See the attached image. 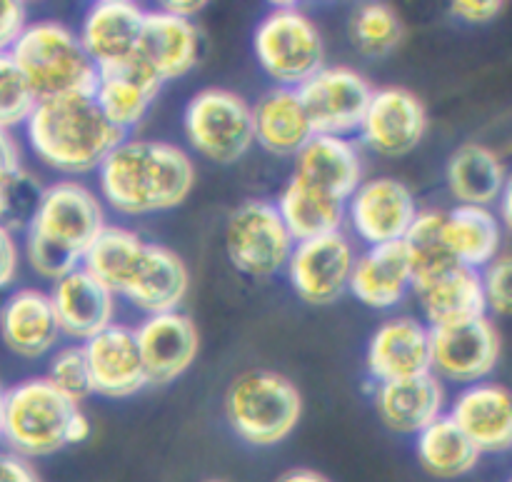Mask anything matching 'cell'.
Wrapping results in <instances>:
<instances>
[{"label": "cell", "instance_id": "1", "mask_svg": "<svg viewBox=\"0 0 512 482\" xmlns=\"http://www.w3.org/2000/svg\"><path fill=\"white\" fill-rule=\"evenodd\" d=\"M98 198L125 218L180 208L195 188V163L175 143L125 135L95 170Z\"/></svg>", "mask_w": 512, "mask_h": 482}, {"label": "cell", "instance_id": "2", "mask_svg": "<svg viewBox=\"0 0 512 482\" xmlns=\"http://www.w3.org/2000/svg\"><path fill=\"white\" fill-rule=\"evenodd\" d=\"M108 225L105 205L83 180L63 178L40 190L25 225V260L43 280L80 268L85 250Z\"/></svg>", "mask_w": 512, "mask_h": 482}, {"label": "cell", "instance_id": "3", "mask_svg": "<svg viewBox=\"0 0 512 482\" xmlns=\"http://www.w3.org/2000/svg\"><path fill=\"white\" fill-rule=\"evenodd\" d=\"M23 128L35 158L45 168L75 180L95 173L110 150L125 138L100 113L93 95L38 100Z\"/></svg>", "mask_w": 512, "mask_h": 482}, {"label": "cell", "instance_id": "4", "mask_svg": "<svg viewBox=\"0 0 512 482\" xmlns=\"http://www.w3.org/2000/svg\"><path fill=\"white\" fill-rule=\"evenodd\" d=\"M90 438V420L80 403L65 398L48 378L20 380L5 390L3 435L10 453L25 460L50 458Z\"/></svg>", "mask_w": 512, "mask_h": 482}, {"label": "cell", "instance_id": "5", "mask_svg": "<svg viewBox=\"0 0 512 482\" xmlns=\"http://www.w3.org/2000/svg\"><path fill=\"white\" fill-rule=\"evenodd\" d=\"M8 55L38 100L93 95L98 68L80 45L78 33L58 20H35L25 25Z\"/></svg>", "mask_w": 512, "mask_h": 482}, {"label": "cell", "instance_id": "6", "mask_svg": "<svg viewBox=\"0 0 512 482\" xmlns=\"http://www.w3.org/2000/svg\"><path fill=\"white\" fill-rule=\"evenodd\" d=\"M225 420L243 443L275 448L293 435L303 415L298 385L273 370H248L225 390Z\"/></svg>", "mask_w": 512, "mask_h": 482}, {"label": "cell", "instance_id": "7", "mask_svg": "<svg viewBox=\"0 0 512 482\" xmlns=\"http://www.w3.org/2000/svg\"><path fill=\"white\" fill-rule=\"evenodd\" d=\"M258 65L278 88L298 90L325 65V43L318 25L295 5H278L253 33Z\"/></svg>", "mask_w": 512, "mask_h": 482}, {"label": "cell", "instance_id": "8", "mask_svg": "<svg viewBox=\"0 0 512 482\" xmlns=\"http://www.w3.org/2000/svg\"><path fill=\"white\" fill-rule=\"evenodd\" d=\"M190 148L215 165H233L253 148V113L240 93L228 88L198 90L183 113Z\"/></svg>", "mask_w": 512, "mask_h": 482}, {"label": "cell", "instance_id": "9", "mask_svg": "<svg viewBox=\"0 0 512 482\" xmlns=\"http://www.w3.org/2000/svg\"><path fill=\"white\" fill-rule=\"evenodd\" d=\"M293 245V235L280 220L275 203L268 200H245L225 225L228 260L250 278H270L285 270Z\"/></svg>", "mask_w": 512, "mask_h": 482}, {"label": "cell", "instance_id": "10", "mask_svg": "<svg viewBox=\"0 0 512 482\" xmlns=\"http://www.w3.org/2000/svg\"><path fill=\"white\" fill-rule=\"evenodd\" d=\"M373 90L370 80L355 68L325 63L300 85L298 95L313 135L350 138L360 130Z\"/></svg>", "mask_w": 512, "mask_h": 482}, {"label": "cell", "instance_id": "11", "mask_svg": "<svg viewBox=\"0 0 512 482\" xmlns=\"http://www.w3.org/2000/svg\"><path fill=\"white\" fill-rule=\"evenodd\" d=\"M503 343L488 315L430 330V373L440 383H483L498 368Z\"/></svg>", "mask_w": 512, "mask_h": 482}, {"label": "cell", "instance_id": "12", "mask_svg": "<svg viewBox=\"0 0 512 482\" xmlns=\"http://www.w3.org/2000/svg\"><path fill=\"white\" fill-rule=\"evenodd\" d=\"M355 255L353 240L343 230L323 238L300 240L293 245L285 273L303 303L325 308L348 293Z\"/></svg>", "mask_w": 512, "mask_h": 482}, {"label": "cell", "instance_id": "13", "mask_svg": "<svg viewBox=\"0 0 512 482\" xmlns=\"http://www.w3.org/2000/svg\"><path fill=\"white\" fill-rule=\"evenodd\" d=\"M418 213L413 190L388 175L363 180L345 203V220L368 248L403 243Z\"/></svg>", "mask_w": 512, "mask_h": 482}, {"label": "cell", "instance_id": "14", "mask_svg": "<svg viewBox=\"0 0 512 482\" xmlns=\"http://www.w3.org/2000/svg\"><path fill=\"white\" fill-rule=\"evenodd\" d=\"M358 133L373 153L403 158L423 143L428 133V110L413 90L400 85L378 88L373 90Z\"/></svg>", "mask_w": 512, "mask_h": 482}, {"label": "cell", "instance_id": "15", "mask_svg": "<svg viewBox=\"0 0 512 482\" xmlns=\"http://www.w3.org/2000/svg\"><path fill=\"white\" fill-rule=\"evenodd\" d=\"M148 385L163 388L190 370L200 350V335L185 313L145 315L133 328Z\"/></svg>", "mask_w": 512, "mask_h": 482}, {"label": "cell", "instance_id": "16", "mask_svg": "<svg viewBox=\"0 0 512 482\" xmlns=\"http://www.w3.org/2000/svg\"><path fill=\"white\" fill-rule=\"evenodd\" d=\"M290 180L330 200L348 203L355 188L365 180L358 143L338 135H313L295 153Z\"/></svg>", "mask_w": 512, "mask_h": 482}, {"label": "cell", "instance_id": "17", "mask_svg": "<svg viewBox=\"0 0 512 482\" xmlns=\"http://www.w3.org/2000/svg\"><path fill=\"white\" fill-rule=\"evenodd\" d=\"M365 368L375 385L398 383L430 373V328L418 318L398 315L370 335Z\"/></svg>", "mask_w": 512, "mask_h": 482}, {"label": "cell", "instance_id": "18", "mask_svg": "<svg viewBox=\"0 0 512 482\" xmlns=\"http://www.w3.org/2000/svg\"><path fill=\"white\" fill-rule=\"evenodd\" d=\"M90 375V393L123 400L148 388L133 328L113 323L80 345Z\"/></svg>", "mask_w": 512, "mask_h": 482}, {"label": "cell", "instance_id": "19", "mask_svg": "<svg viewBox=\"0 0 512 482\" xmlns=\"http://www.w3.org/2000/svg\"><path fill=\"white\" fill-rule=\"evenodd\" d=\"M48 298L60 335L70 340L85 343L115 323V295L83 268H73L53 280Z\"/></svg>", "mask_w": 512, "mask_h": 482}, {"label": "cell", "instance_id": "20", "mask_svg": "<svg viewBox=\"0 0 512 482\" xmlns=\"http://www.w3.org/2000/svg\"><path fill=\"white\" fill-rule=\"evenodd\" d=\"M203 38L193 20L178 18L165 10H148L140 25L135 55L148 65L160 83L178 80L198 65Z\"/></svg>", "mask_w": 512, "mask_h": 482}, {"label": "cell", "instance_id": "21", "mask_svg": "<svg viewBox=\"0 0 512 482\" xmlns=\"http://www.w3.org/2000/svg\"><path fill=\"white\" fill-rule=\"evenodd\" d=\"M448 415L480 455H498L510 450L512 400L503 385L493 380L468 385L455 395Z\"/></svg>", "mask_w": 512, "mask_h": 482}, {"label": "cell", "instance_id": "22", "mask_svg": "<svg viewBox=\"0 0 512 482\" xmlns=\"http://www.w3.org/2000/svg\"><path fill=\"white\" fill-rule=\"evenodd\" d=\"M160 90L163 83L155 78L153 70L133 55L123 63L98 70L93 98L108 123L125 135L143 123Z\"/></svg>", "mask_w": 512, "mask_h": 482}, {"label": "cell", "instance_id": "23", "mask_svg": "<svg viewBox=\"0 0 512 482\" xmlns=\"http://www.w3.org/2000/svg\"><path fill=\"white\" fill-rule=\"evenodd\" d=\"M410 293L418 300L425 315V325L430 330L468 323V320L488 315L480 270L465 268V265H450L443 273L415 280Z\"/></svg>", "mask_w": 512, "mask_h": 482}, {"label": "cell", "instance_id": "24", "mask_svg": "<svg viewBox=\"0 0 512 482\" xmlns=\"http://www.w3.org/2000/svg\"><path fill=\"white\" fill-rule=\"evenodd\" d=\"M145 10L130 0H98L80 23L78 38L98 70L133 58Z\"/></svg>", "mask_w": 512, "mask_h": 482}, {"label": "cell", "instance_id": "25", "mask_svg": "<svg viewBox=\"0 0 512 482\" xmlns=\"http://www.w3.org/2000/svg\"><path fill=\"white\" fill-rule=\"evenodd\" d=\"M0 340L10 353L25 360L53 353L60 328L48 293L38 288L13 290L0 305Z\"/></svg>", "mask_w": 512, "mask_h": 482}, {"label": "cell", "instance_id": "26", "mask_svg": "<svg viewBox=\"0 0 512 482\" xmlns=\"http://www.w3.org/2000/svg\"><path fill=\"white\" fill-rule=\"evenodd\" d=\"M413 290V268L403 243L373 245L355 255L348 293L370 310H393Z\"/></svg>", "mask_w": 512, "mask_h": 482}, {"label": "cell", "instance_id": "27", "mask_svg": "<svg viewBox=\"0 0 512 482\" xmlns=\"http://www.w3.org/2000/svg\"><path fill=\"white\" fill-rule=\"evenodd\" d=\"M190 290V273L175 250L160 243L145 245L143 260L123 298L145 315L175 313Z\"/></svg>", "mask_w": 512, "mask_h": 482}, {"label": "cell", "instance_id": "28", "mask_svg": "<svg viewBox=\"0 0 512 482\" xmlns=\"http://www.w3.org/2000/svg\"><path fill=\"white\" fill-rule=\"evenodd\" d=\"M373 408L380 423L398 435H418L443 415L445 388L433 373L380 383L373 388Z\"/></svg>", "mask_w": 512, "mask_h": 482}, {"label": "cell", "instance_id": "29", "mask_svg": "<svg viewBox=\"0 0 512 482\" xmlns=\"http://www.w3.org/2000/svg\"><path fill=\"white\" fill-rule=\"evenodd\" d=\"M253 143L278 158H295L300 148L313 138V128L300 103L298 90L270 88L253 105Z\"/></svg>", "mask_w": 512, "mask_h": 482}, {"label": "cell", "instance_id": "30", "mask_svg": "<svg viewBox=\"0 0 512 482\" xmlns=\"http://www.w3.org/2000/svg\"><path fill=\"white\" fill-rule=\"evenodd\" d=\"M445 183L458 205L493 208L510 185L508 165L488 145L463 143L448 158Z\"/></svg>", "mask_w": 512, "mask_h": 482}, {"label": "cell", "instance_id": "31", "mask_svg": "<svg viewBox=\"0 0 512 482\" xmlns=\"http://www.w3.org/2000/svg\"><path fill=\"white\" fill-rule=\"evenodd\" d=\"M503 230L495 208L458 205L443 218V240L450 258L473 270H483L503 255Z\"/></svg>", "mask_w": 512, "mask_h": 482}, {"label": "cell", "instance_id": "32", "mask_svg": "<svg viewBox=\"0 0 512 482\" xmlns=\"http://www.w3.org/2000/svg\"><path fill=\"white\" fill-rule=\"evenodd\" d=\"M145 245H148V240L135 230L108 223L93 240V245L85 250L80 268L88 270L95 280H100L115 298L118 295L123 298L140 260H143Z\"/></svg>", "mask_w": 512, "mask_h": 482}, {"label": "cell", "instance_id": "33", "mask_svg": "<svg viewBox=\"0 0 512 482\" xmlns=\"http://www.w3.org/2000/svg\"><path fill=\"white\" fill-rule=\"evenodd\" d=\"M415 455H418L420 468L438 480L465 478L473 473L480 460L473 443L445 413L415 435Z\"/></svg>", "mask_w": 512, "mask_h": 482}, {"label": "cell", "instance_id": "34", "mask_svg": "<svg viewBox=\"0 0 512 482\" xmlns=\"http://www.w3.org/2000/svg\"><path fill=\"white\" fill-rule=\"evenodd\" d=\"M275 208L295 243L340 233L345 223V203L313 193L295 180H288Z\"/></svg>", "mask_w": 512, "mask_h": 482}, {"label": "cell", "instance_id": "35", "mask_svg": "<svg viewBox=\"0 0 512 482\" xmlns=\"http://www.w3.org/2000/svg\"><path fill=\"white\" fill-rule=\"evenodd\" d=\"M443 218V210H420L408 235L403 238L405 253H408L410 268H413V283L443 273L450 265H458L445 248Z\"/></svg>", "mask_w": 512, "mask_h": 482}, {"label": "cell", "instance_id": "36", "mask_svg": "<svg viewBox=\"0 0 512 482\" xmlns=\"http://www.w3.org/2000/svg\"><path fill=\"white\" fill-rule=\"evenodd\" d=\"M403 33V20L385 3H363L350 18V38L368 58H385L393 53Z\"/></svg>", "mask_w": 512, "mask_h": 482}, {"label": "cell", "instance_id": "37", "mask_svg": "<svg viewBox=\"0 0 512 482\" xmlns=\"http://www.w3.org/2000/svg\"><path fill=\"white\" fill-rule=\"evenodd\" d=\"M35 103L38 98L13 58L8 53L0 55V130L13 133L18 125H25Z\"/></svg>", "mask_w": 512, "mask_h": 482}, {"label": "cell", "instance_id": "38", "mask_svg": "<svg viewBox=\"0 0 512 482\" xmlns=\"http://www.w3.org/2000/svg\"><path fill=\"white\" fill-rule=\"evenodd\" d=\"M45 378L73 403H80V400L90 395V375L80 345H68V348L55 350Z\"/></svg>", "mask_w": 512, "mask_h": 482}, {"label": "cell", "instance_id": "39", "mask_svg": "<svg viewBox=\"0 0 512 482\" xmlns=\"http://www.w3.org/2000/svg\"><path fill=\"white\" fill-rule=\"evenodd\" d=\"M480 283H483V295L488 310L495 315L510 313V258L498 255L490 265L480 270Z\"/></svg>", "mask_w": 512, "mask_h": 482}, {"label": "cell", "instance_id": "40", "mask_svg": "<svg viewBox=\"0 0 512 482\" xmlns=\"http://www.w3.org/2000/svg\"><path fill=\"white\" fill-rule=\"evenodd\" d=\"M25 178H28V173H25L18 140L8 130H0V185L18 190Z\"/></svg>", "mask_w": 512, "mask_h": 482}, {"label": "cell", "instance_id": "41", "mask_svg": "<svg viewBox=\"0 0 512 482\" xmlns=\"http://www.w3.org/2000/svg\"><path fill=\"white\" fill-rule=\"evenodd\" d=\"M28 25V8L20 0H0V55L10 53Z\"/></svg>", "mask_w": 512, "mask_h": 482}, {"label": "cell", "instance_id": "42", "mask_svg": "<svg viewBox=\"0 0 512 482\" xmlns=\"http://www.w3.org/2000/svg\"><path fill=\"white\" fill-rule=\"evenodd\" d=\"M505 10L500 0H455L450 3V15L465 25H488Z\"/></svg>", "mask_w": 512, "mask_h": 482}, {"label": "cell", "instance_id": "43", "mask_svg": "<svg viewBox=\"0 0 512 482\" xmlns=\"http://www.w3.org/2000/svg\"><path fill=\"white\" fill-rule=\"evenodd\" d=\"M20 268V248L8 225H0V290L15 283Z\"/></svg>", "mask_w": 512, "mask_h": 482}, {"label": "cell", "instance_id": "44", "mask_svg": "<svg viewBox=\"0 0 512 482\" xmlns=\"http://www.w3.org/2000/svg\"><path fill=\"white\" fill-rule=\"evenodd\" d=\"M0 482H40V475L30 460L5 450L0 453Z\"/></svg>", "mask_w": 512, "mask_h": 482}, {"label": "cell", "instance_id": "45", "mask_svg": "<svg viewBox=\"0 0 512 482\" xmlns=\"http://www.w3.org/2000/svg\"><path fill=\"white\" fill-rule=\"evenodd\" d=\"M205 5L208 3H203V0H168V3H163V8L160 10H165V13L170 15H178V18L193 20Z\"/></svg>", "mask_w": 512, "mask_h": 482}, {"label": "cell", "instance_id": "46", "mask_svg": "<svg viewBox=\"0 0 512 482\" xmlns=\"http://www.w3.org/2000/svg\"><path fill=\"white\" fill-rule=\"evenodd\" d=\"M275 482H330L325 475L315 473V470H308V468H295V470H288V473L280 475Z\"/></svg>", "mask_w": 512, "mask_h": 482}, {"label": "cell", "instance_id": "47", "mask_svg": "<svg viewBox=\"0 0 512 482\" xmlns=\"http://www.w3.org/2000/svg\"><path fill=\"white\" fill-rule=\"evenodd\" d=\"M3 405H5V390L0 385V435H3Z\"/></svg>", "mask_w": 512, "mask_h": 482}, {"label": "cell", "instance_id": "48", "mask_svg": "<svg viewBox=\"0 0 512 482\" xmlns=\"http://www.w3.org/2000/svg\"><path fill=\"white\" fill-rule=\"evenodd\" d=\"M203 482H228V480H220V478H208V480H203Z\"/></svg>", "mask_w": 512, "mask_h": 482}]
</instances>
